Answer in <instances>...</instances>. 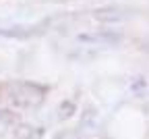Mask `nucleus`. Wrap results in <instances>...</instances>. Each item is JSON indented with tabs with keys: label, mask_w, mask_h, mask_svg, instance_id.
<instances>
[{
	"label": "nucleus",
	"mask_w": 149,
	"mask_h": 139,
	"mask_svg": "<svg viewBox=\"0 0 149 139\" xmlns=\"http://www.w3.org/2000/svg\"><path fill=\"white\" fill-rule=\"evenodd\" d=\"M74 114V104L72 102H64L62 106H60V118H68V116H72Z\"/></svg>",
	"instance_id": "5"
},
{
	"label": "nucleus",
	"mask_w": 149,
	"mask_h": 139,
	"mask_svg": "<svg viewBox=\"0 0 149 139\" xmlns=\"http://www.w3.org/2000/svg\"><path fill=\"white\" fill-rule=\"evenodd\" d=\"M97 19H102V21H118V19H122V15L118 8H108V11H100Z\"/></svg>",
	"instance_id": "3"
},
{
	"label": "nucleus",
	"mask_w": 149,
	"mask_h": 139,
	"mask_svg": "<svg viewBox=\"0 0 149 139\" xmlns=\"http://www.w3.org/2000/svg\"><path fill=\"white\" fill-rule=\"evenodd\" d=\"M33 127H27V125H21V127H19L17 131H15V135L19 137V139H31L33 137Z\"/></svg>",
	"instance_id": "4"
},
{
	"label": "nucleus",
	"mask_w": 149,
	"mask_h": 139,
	"mask_svg": "<svg viewBox=\"0 0 149 139\" xmlns=\"http://www.w3.org/2000/svg\"><path fill=\"white\" fill-rule=\"evenodd\" d=\"M46 87L37 83H15L10 87V100L23 108H35L44 102Z\"/></svg>",
	"instance_id": "1"
},
{
	"label": "nucleus",
	"mask_w": 149,
	"mask_h": 139,
	"mask_svg": "<svg viewBox=\"0 0 149 139\" xmlns=\"http://www.w3.org/2000/svg\"><path fill=\"white\" fill-rule=\"evenodd\" d=\"M79 39H81V42H93V44L112 46V44H118L120 42V35L112 33V31H104V33H95V35H81Z\"/></svg>",
	"instance_id": "2"
}]
</instances>
